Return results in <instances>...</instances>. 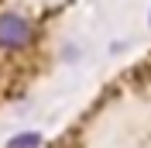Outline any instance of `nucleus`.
Returning <instances> with one entry per match:
<instances>
[{
  "label": "nucleus",
  "mask_w": 151,
  "mask_h": 148,
  "mask_svg": "<svg viewBox=\"0 0 151 148\" xmlns=\"http://www.w3.org/2000/svg\"><path fill=\"white\" fill-rule=\"evenodd\" d=\"M35 141H38V138H31V134H28V138H17V141H14V145H10V148H31V145H35Z\"/></svg>",
  "instance_id": "obj_2"
},
{
  "label": "nucleus",
  "mask_w": 151,
  "mask_h": 148,
  "mask_svg": "<svg viewBox=\"0 0 151 148\" xmlns=\"http://www.w3.org/2000/svg\"><path fill=\"white\" fill-rule=\"evenodd\" d=\"M35 41V24H31L24 14H0V48L4 52H21Z\"/></svg>",
  "instance_id": "obj_1"
}]
</instances>
